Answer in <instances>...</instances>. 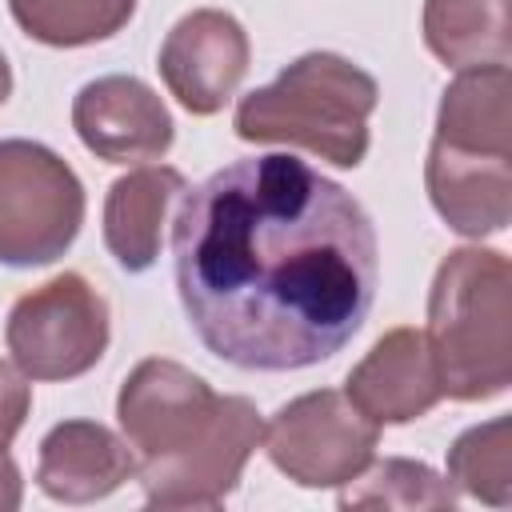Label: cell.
Listing matches in <instances>:
<instances>
[{
  "label": "cell",
  "instance_id": "7a4b0ae2",
  "mask_svg": "<svg viewBox=\"0 0 512 512\" xmlns=\"http://www.w3.org/2000/svg\"><path fill=\"white\" fill-rule=\"evenodd\" d=\"M144 504L216 508L240 484L264 424L248 396H220L176 360H140L116 396Z\"/></svg>",
  "mask_w": 512,
  "mask_h": 512
},
{
  "label": "cell",
  "instance_id": "8fae6325",
  "mask_svg": "<svg viewBox=\"0 0 512 512\" xmlns=\"http://www.w3.org/2000/svg\"><path fill=\"white\" fill-rule=\"evenodd\" d=\"M344 396L372 424H408L440 404V380L416 328L384 332L368 356L348 372Z\"/></svg>",
  "mask_w": 512,
  "mask_h": 512
},
{
  "label": "cell",
  "instance_id": "ffe728a7",
  "mask_svg": "<svg viewBox=\"0 0 512 512\" xmlns=\"http://www.w3.org/2000/svg\"><path fill=\"white\" fill-rule=\"evenodd\" d=\"M8 92H12V68H8V60H4V52H0V104L8 100Z\"/></svg>",
  "mask_w": 512,
  "mask_h": 512
},
{
  "label": "cell",
  "instance_id": "6da1fadb",
  "mask_svg": "<svg viewBox=\"0 0 512 512\" xmlns=\"http://www.w3.org/2000/svg\"><path fill=\"white\" fill-rule=\"evenodd\" d=\"M172 260L192 332L244 372H300L336 356L380 284L364 204L280 152L232 160L184 188Z\"/></svg>",
  "mask_w": 512,
  "mask_h": 512
},
{
  "label": "cell",
  "instance_id": "2e32d148",
  "mask_svg": "<svg viewBox=\"0 0 512 512\" xmlns=\"http://www.w3.org/2000/svg\"><path fill=\"white\" fill-rule=\"evenodd\" d=\"M448 480L492 504L508 508L512 504V424L508 416H492L488 424H476L456 436L448 448Z\"/></svg>",
  "mask_w": 512,
  "mask_h": 512
},
{
  "label": "cell",
  "instance_id": "8992f818",
  "mask_svg": "<svg viewBox=\"0 0 512 512\" xmlns=\"http://www.w3.org/2000/svg\"><path fill=\"white\" fill-rule=\"evenodd\" d=\"M4 340L28 380H76L108 348V304L80 272H60L12 304Z\"/></svg>",
  "mask_w": 512,
  "mask_h": 512
},
{
  "label": "cell",
  "instance_id": "5bb4252c",
  "mask_svg": "<svg viewBox=\"0 0 512 512\" xmlns=\"http://www.w3.org/2000/svg\"><path fill=\"white\" fill-rule=\"evenodd\" d=\"M424 44L448 68L508 64V0H424Z\"/></svg>",
  "mask_w": 512,
  "mask_h": 512
},
{
  "label": "cell",
  "instance_id": "ac0fdd59",
  "mask_svg": "<svg viewBox=\"0 0 512 512\" xmlns=\"http://www.w3.org/2000/svg\"><path fill=\"white\" fill-rule=\"evenodd\" d=\"M32 408V392L24 384V372H16L12 364L0 360V452L16 440V432L24 428Z\"/></svg>",
  "mask_w": 512,
  "mask_h": 512
},
{
  "label": "cell",
  "instance_id": "3957f363",
  "mask_svg": "<svg viewBox=\"0 0 512 512\" xmlns=\"http://www.w3.org/2000/svg\"><path fill=\"white\" fill-rule=\"evenodd\" d=\"M440 396L492 400L512 384V268L496 248H456L436 268L424 332Z\"/></svg>",
  "mask_w": 512,
  "mask_h": 512
},
{
  "label": "cell",
  "instance_id": "9a60e30c",
  "mask_svg": "<svg viewBox=\"0 0 512 512\" xmlns=\"http://www.w3.org/2000/svg\"><path fill=\"white\" fill-rule=\"evenodd\" d=\"M8 8L24 36L48 48H84L116 36L132 20L136 0H8Z\"/></svg>",
  "mask_w": 512,
  "mask_h": 512
},
{
  "label": "cell",
  "instance_id": "e0dca14e",
  "mask_svg": "<svg viewBox=\"0 0 512 512\" xmlns=\"http://www.w3.org/2000/svg\"><path fill=\"white\" fill-rule=\"evenodd\" d=\"M360 488L340 492V508H452L456 488L420 460H384L368 476H356Z\"/></svg>",
  "mask_w": 512,
  "mask_h": 512
},
{
  "label": "cell",
  "instance_id": "9c48e42d",
  "mask_svg": "<svg viewBox=\"0 0 512 512\" xmlns=\"http://www.w3.org/2000/svg\"><path fill=\"white\" fill-rule=\"evenodd\" d=\"M72 128L80 144L108 164L160 160L176 136L164 100L136 76L88 80L72 100Z\"/></svg>",
  "mask_w": 512,
  "mask_h": 512
},
{
  "label": "cell",
  "instance_id": "d6986e66",
  "mask_svg": "<svg viewBox=\"0 0 512 512\" xmlns=\"http://www.w3.org/2000/svg\"><path fill=\"white\" fill-rule=\"evenodd\" d=\"M20 496H24L20 468H16V460L8 452H0V512H16L20 508Z\"/></svg>",
  "mask_w": 512,
  "mask_h": 512
},
{
  "label": "cell",
  "instance_id": "7c38bea8",
  "mask_svg": "<svg viewBox=\"0 0 512 512\" xmlns=\"http://www.w3.org/2000/svg\"><path fill=\"white\" fill-rule=\"evenodd\" d=\"M136 476V452L96 420H64L40 440L36 484L60 504H92Z\"/></svg>",
  "mask_w": 512,
  "mask_h": 512
},
{
  "label": "cell",
  "instance_id": "4fadbf2b",
  "mask_svg": "<svg viewBox=\"0 0 512 512\" xmlns=\"http://www.w3.org/2000/svg\"><path fill=\"white\" fill-rule=\"evenodd\" d=\"M184 188H188L184 176L176 168H164V164L136 168V172L120 176L108 188V200H104V244L116 256L120 268L144 272V268L156 264L168 208Z\"/></svg>",
  "mask_w": 512,
  "mask_h": 512
},
{
  "label": "cell",
  "instance_id": "52a82bcc",
  "mask_svg": "<svg viewBox=\"0 0 512 512\" xmlns=\"http://www.w3.org/2000/svg\"><path fill=\"white\" fill-rule=\"evenodd\" d=\"M268 460L300 488H340L352 484L376 456L380 424L360 416L352 400L336 388L304 392L288 400L268 432Z\"/></svg>",
  "mask_w": 512,
  "mask_h": 512
},
{
  "label": "cell",
  "instance_id": "30bf717a",
  "mask_svg": "<svg viewBox=\"0 0 512 512\" xmlns=\"http://www.w3.org/2000/svg\"><path fill=\"white\" fill-rule=\"evenodd\" d=\"M428 200L460 236H492L512 220V152H472L432 140L424 164Z\"/></svg>",
  "mask_w": 512,
  "mask_h": 512
},
{
  "label": "cell",
  "instance_id": "277c9868",
  "mask_svg": "<svg viewBox=\"0 0 512 512\" xmlns=\"http://www.w3.org/2000/svg\"><path fill=\"white\" fill-rule=\"evenodd\" d=\"M376 100L380 88L360 64L336 52H304L240 100L232 128L252 144H300L336 168H356L368 156Z\"/></svg>",
  "mask_w": 512,
  "mask_h": 512
},
{
  "label": "cell",
  "instance_id": "ba28073f",
  "mask_svg": "<svg viewBox=\"0 0 512 512\" xmlns=\"http://www.w3.org/2000/svg\"><path fill=\"white\" fill-rule=\"evenodd\" d=\"M248 32L236 16L220 8H196L172 24L160 44V76L168 92L192 112L212 116L220 112L248 72Z\"/></svg>",
  "mask_w": 512,
  "mask_h": 512
},
{
  "label": "cell",
  "instance_id": "5b68a950",
  "mask_svg": "<svg viewBox=\"0 0 512 512\" xmlns=\"http://www.w3.org/2000/svg\"><path fill=\"white\" fill-rule=\"evenodd\" d=\"M80 224V176L36 140H0V264H52L72 248Z\"/></svg>",
  "mask_w": 512,
  "mask_h": 512
}]
</instances>
